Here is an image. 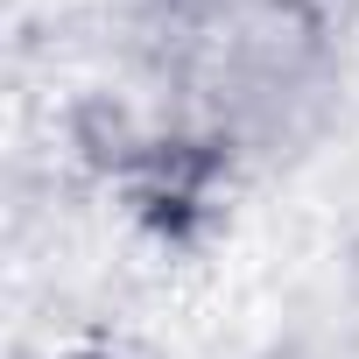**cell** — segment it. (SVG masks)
Masks as SVG:
<instances>
[{"mask_svg": "<svg viewBox=\"0 0 359 359\" xmlns=\"http://www.w3.org/2000/svg\"><path fill=\"white\" fill-rule=\"evenodd\" d=\"M50 359H120V352H92V345H78V352H50Z\"/></svg>", "mask_w": 359, "mask_h": 359, "instance_id": "cell-1", "label": "cell"}]
</instances>
